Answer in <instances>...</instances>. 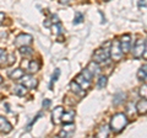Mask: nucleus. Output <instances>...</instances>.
Listing matches in <instances>:
<instances>
[{
	"label": "nucleus",
	"mask_w": 147,
	"mask_h": 138,
	"mask_svg": "<svg viewBox=\"0 0 147 138\" xmlns=\"http://www.w3.org/2000/svg\"><path fill=\"white\" fill-rule=\"evenodd\" d=\"M127 117L125 113L123 112H119V113H115L114 116L112 117V120H110V131H113V133H115V135H118V133H120L124 128L126 127L127 125Z\"/></svg>",
	"instance_id": "obj_1"
},
{
	"label": "nucleus",
	"mask_w": 147,
	"mask_h": 138,
	"mask_svg": "<svg viewBox=\"0 0 147 138\" xmlns=\"http://www.w3.org/2000/svg\"><path fill=\"white\" fill-rule=\"evenodd\" d=\"M110 43L112 41L103 43V46L98 49L94 51L93 53V62L98 63V64H108L109 63V48H110Z\"/></svg>",
	"instance_id": "obj_2"
},
{
	"label": "nucleus",
	"mask_w": 147,
	"mask_h": 138,
	"mask_svg": "<svg viewBox=\"0 0 147 138\" xmlns=\"http://www.w3.org/2000/svg\"><path fill=\"white\" fill-rule=\"evenodd\" d=\"M109 57L112 58L114 62H119L124 57V53H123V51L120 48V44H119V40H114L113 42L110 43Z\"/></svg>",
	"instance_id": "obj_3"
},
{
	"label": "nucleus",
	"mask_w": 147,
	"mask_h": 138,
	"mask_svg": "<svg viewBox=\"0 0 147 138\" xmlns=\"http://www.w3.org/2000/svg\"><path fill=\"white\" fill-rule=\"evenodd\" d=\"M132 56L136 59H140L146 56V38H139L132 48Z\"/></svg>",
	"instance_id": "obj_4"
},
{
	"label": "nucleus",
	"mask_w": 147,
	"mask_h": 138,
	"mask_svg": "<svg viewBox=\"0 0 147 138\" xmlns=\"http://www.w3.org/2000/svg\"><path fill=\"white\" fill-rule=\"evenodd\" d=\"M18 80H21V84L27 89H36L38 85V80L31 74H24Z\"/></svg>",
	"instance_id": "obj_5"
},
{
	"label": "nucleus",
	"mask_w": 147,
	"mask_h": 138,
	"mask_svg": "<svg viewBox=\"0 0 147 138\" xmlns=\"http://www.w3.org/2000/svg\"><path fill=\"white\" fill-rule=\"evenodd\" d=\"M119 44H120V48H121L124 54L130 52V49H131V35L126 33V35L121 36L120 40H119Z\"/></svg>",
	"instance_id": "obj_6"
},
{
	"label": "nucleus",
	"mask_w": 147,
	"mask_h": 138,
	"mask_svg": "<svg viewBox=\"0 0 147 138\" xmlns=\"http://www.w3.org/2000/svg\"><path fill=\"white\" fill-rule=\"evenodd\" d=\"M32 36L31 35H27V33H22L20 36H17L16 40H15V46L18 47H22V46H28L32 43Z\"/></svg>",
	"instance_id": "obj_7"
},
{
	"label": "nucleus",
	"mask_w": 147,
	"mask_h": 138,
	"mask_svg": "<svg viewBox=\"0 0 147 138\" xmlns=\"http://www.w3.org/2000/svg\"><path fill=\"white\" fill-rule=\"evenodd\" d=\"M64 112V107L61 106H58L53 110L52 112V121L54 125H60L61 123V115Z\"/></svg>",
	"instance_id": "obj_8"
},
{
	"label": "nucleus",
	"mask_w": 147,
	"mask_h": 138,
	"mask_svg": "<svg viewBox=\"0 0 147 138\" xmlns=\"http://www.w3.org/2000/svg\"><path fill=\"white\" fill-rule=\"evenodd\" d=\"M75 132V125L71 122V123H65V126L63 127L61 132L58 135V137H71Z\"/></svg>",
	"instance_id": "obj_9"
},
{
	"label": "nucleus",
	"mask_w": 147,
	"mask_h": 138,
	"mask_svg": "<svg viewBox=\"0 0 147 138\" xmlns=\"http://www.w3.org/2000/svg\"><path fill=\"white\" fill-rule=\"evenodd\" d=\"M12 131L11 123L5 117L0 116V133H10Z\"/></svg>",
	"instance_id": "obj_10"
},
{
	"label": "nucleus",
	"mask_w": 147,
	"mask_h": 138,
	"mask_svg": "<svg viewBox=\"0 0 147 138\" xmlns=\"http://www.w3.org/2000/svg\"><path fill=\"white\" fill-rule=\"evenodd\" d=\"M86 69L91 73L92 77H97V75L100 74V72H102V68H100V66L98 63H96V62H91L88 66H87Z\"/></svg>",
	"instance_id": "obj_11"
},
{
	"label": "nucleus",
	"mask_w": 147,
	"mask_h": 138,
	"mask_svg": "<svg viewBox=\"0 0 147 138\" xmlns=\"http://www.w3.org/2000/svg\"><path fill=\"white\" fill-rule=\"evenodd\" d=\"M75 81L79 84L80 86L84 90H87V89H90L91 88V81L90 80H87L85 77H82V74H79L76 77V79H75Z\"/></svg>",
	"instance_id": "obj_12"
},
{
	"label": "nucleus",
	"mask_w": 147,
	"mask_h": 138,
	"mask_svg": "<svg viewBox=\"0 0 147 138\" xmlns=\"http://www.w3.org/2000/svg\"><path fill=\"white\" fill-rule=\"evenodd\" d=\"M136 111H137V113L139 115H146V112H147V101H146V98H144L142 100H140L139 102L136 104Z\"/></svg>",
	"instance_id": "obj_13"
},
{
	"label": "nucleus",
	"mask_w": 147,
	"mask_h": 138,
	"mask_svg": "<svg viewBox=\"0 0 147 138\" xmlns=\"http://www.w3.org/2000/svg\"><path fill=\"white\" fill-rule=\"evenodd\" d=\"M70 88H71V90L74 91V93H75L77 96H80V98H84V96L86 95V91L82 89L76 81H71L70 83Z\"/></svg>",
	"instance_id": "obj_14"
},
{
	"label": "nucleus",
	"mask_w": 147,
	"mask_h": 138,
	"mask_svg": "<svg viewBox=\"0 0 147 138\" xmlns=\"http://www.w3.org/2000/svg\"><path fill=\"white\" fill-rule=\"evenodd\" d=\"M39 67H40V63H39V61H31L30 63H28V66H27V72L30 73V74H34V73H37L39 70Z\"/></svg>",
	"instance_id": "obj_15"
},
{
	"label": "nucleus",
	"mask_w": 147,
	"mask_h": 138,
	"mask_svg": "<svg viewBox=\"0 0 147 138\" xmlns=\"http://www.w3.org/2000/svg\"><path fill=\"white\" fill-rule=\"evenodd\" d=\"M74 118H75V111L74 110H70L67 112H63L61 115V122L64 123H71L74 122Z\"/></svg>",
	"instance_id": "obj_16"
},
{
	"label": "nucleus",
	"mask_w": 147,
	"mask_h": 138,
	"mask_svg": "<svg viewBox=\"0 0 147 138\" xmlns=\"http://www.w3.org/2000/svg\"><path fill=\"white\" fill-rule=\"evenodd\" d=\"M12 93L17 95V96H25L27 94V88H25L22 84H18V85H15L12 89Z\"/></svg>",
	"instance_id": "obj_17"
},
{
	"label": "nucleus",
	"mask_w": 147,
	"mask_h": 138,
	"mask_svg": "<svg viewBox=\"0 0 147 138\" xmlns=\"http://www.w3.org/2000/svg\"><path fill=\"white\" fill-rule=\"evenodd\" d=\"M125 93H121V91H119V93H117L115 95H114L113 98V104L115 105V106H118V105L123 104L124 101H125Z\"/></svg>",
	"instance_id": "obj_18"
},
{
	"label": "nucleus",
	"mask_w": 147,
	"mask_h": 138,
	"mask_svg": "<svg viewBox=\"0 0 147 138\" xmlns=\"http://www.w3.org/2000/svg\"><path fill=\"white\" fill-rule=\"evenodd\" d=\"M109 133H110V128H109V126L103 125L102 127H99L98 132L96 133V137H108V136H109Z\"/></svg>",
	"instance_id": "obj_19"
},
{
	"label": "nucleus",
	"mask_w": 147,
	"mask_h": 138,
	"mask_svg": "<svg viewBox=\"0 0 147 138\" xmlns=\"http://www.w3.org/2000/svg\"><path fill=\"white\" fill-rule=\"evenodd\" d=\"M25 73H24V69H21V68H16L15 70H12L9 73V77L11 78V79H15V80H18L20 78L24 75Z\"/></svg>",
	"instance_id": "obj_20"
},
{
	"label": "nucleus",
	"mask_w": 147,
	"mask_h": 138,
	"mask_svg": "<svg viewBox=\"0 0 147 138\" xmlns=\"http://www.w3.org/2000/svg\"><path fill=\"white\" fill-rule=\"evenodd\" d=\"M137 78H139V80L141 81H146V78H147V69H146V66L141 67L139 69V72H137Z\"/></svg>",
	"instance_id": "obj_21"
},
{
	"label": "nucleus",
	"mask_w": 147,
	"mask_h": 138,
	"mask_svg": "<svg viewBox=\"0 0 147 138\" xmlns=\"http://www.w3.org/2000/svg\"><path fill=\"white\" fill-rule=\"evenodd\" d=\"M59 77H60V69L57 68V69L54 70L53 75H52V79H50V83H49V89H53V84L58 80V78H59Z\"/></svg>",
	"instance_id": "obj_22"
},
{
	"label": "nucleus",
	"mask_w": 147,
	"mask_h": 138,
	"mask_svg": "<svg viewBox=\"0 0 147 138\" xmlns=\"http://www.w3.org/2000/svg\"><path fill=\"white\" fill-rule=\"evenodd\" d=\"M107 83H108V78L105 77V75H100V77H99V79H98V83H97V88H98V89H103V88H105Z\"/></svg>",
	"instance_id": "obj_23"
},
{
	"label": "nucleus",
	"mask_w": 147,
	"mask_h": 138,
	"mask_svg": "<svg viewBox=\"0 0 147 138\" xmlns=\"http://www.w3.org/2000/svg\"><path fill=\"white\" fill-rule=\"evenodd\" d=\"M18 49H20V53L22 54V56H25V57L33 53V49L30 48L28 46H22V47H18Z\"/></svg>",
	"instance_id": "obj_24"
},
{
	"label": "nucleus",
	"mask_w": 147,
	"mask_h": 138,
	"mask_svg": "<svg viewBox=\"0 0 147 138\" xmlns=\"http://www.w3.org/2000/svg\"><path fill=\"white\" fill-rule=\"evenodd\" d=\"M7 63V53L4 49L0 48V67L5 66Z\"/></svg>",
	"instance_id": "obj_25"
},
{
	"label": "nucleus",
	"mask_w": 147,
	"mask_h": 138,
	"mask_svg": "<svg viewBox=\"0 0 147 138\" xmlns=\"http://www.w3.org/2000/svg\"><path fill=\"white\" fill-rule=\"evenodd\" d=\"M53 31H55V33H57L58 37L64 33V29L61 27L60 22H58V24H53Z\"/></svg>",
	"instance_id": "obj_26"
},
{
	"label": "nucleus",
	"mask_w": 147,
	"mask_h": 138,
	"mask_svg": "<svg viewBox=\"0 0 147 138\" xmlns=\"http://www.w3.org/2000/svg\"><path fill=\"white\" fill-rule=\"evenodd\" d=\"M81 22H84V14L77 12V14H76V16H75V20H74V25L81 24Z\"/></svg>",
	"instance_id": "obj_27"
},
{
	"label": "nucleus",
	"mask_w": 147,
	"mask_h": 138,
	"mask_svg": "<svg viewBox=\"0 0 147 138\" xmlns=\"http://www.w3.org/2000/svg\"><path fill=\"white\" fill-rule=\"evenodd\" d=\"M135 105L134 104H129L127 105V107H126V112L129 113V115H130V116H134V115H135Z\"/></svg>",
	"instance_id": "obj_28"
},
{
	"label": "nucleus",
	"mask_w": 147,
	"mask_h": 138,
	"mask_svg": "<svg viewBox=\"0 0 147 138\" xmlns=\"http://www.w3.org/2000/svg\"><path fill=\"white\" fill-rule=\"evenodd\" d=\"M81 74H82V77H85V78H86V79H87V80H90V81L92 80V78H93V77H92V74H91V73H90L88 70H87V69H86V68H85V69H84V70H82V72H81Z\"/></svg>",
	"instance_id": "obj_29"
},
{
	"label": "nucleus",
	"mask_w": 147,
	"mask_h": 138,
	"mask_svg": "<svg viewBox=\"0 0 147 138\" xmlns=\"http://www.w3.org/2000/svg\"><path fill=\"white\" fill-rule=\"evenodd\" d=\"M40 116H42V112H39V113L37 115V116H36V117H34V118H33V120H32V121H31V123H28V126H27V131H30V130H31V128H32V126L34 125V122H36L37 120H38Z\"/></svg>",
	"instance_id": "obj_30"
},
{
	"label": "nucleus",
	"mask_w": 147,
	"mask_h": 138,
	"mask_svg": "<svg viewBox=\"0 0 147 138\" xmlns=\"http://www.w3.org/2000/svg\"><path fill=\"white\" fill-rule=\"evenodd\" d=\"M42 105H43V107L48 109V107H50V105H52V101H50L49 99H44V100L42 101Z\"/></svg>",
	"instance_id": "obj_31"
},
{
	"label": "nucleus",
	"mask_w": 147,
	"mask_h": 138,
	"mask_svg": "<svg viewBox=\"0 0 147 138\" xmlns=\"http://www.w3.org/2000/svg\"><path fill=\"white\" fill-rule=\"evenodd\" d=\"M146 85L144 86H141V89H140V95H141V98H146Z\"/></svg>",
	"instance_id": "obj_32"
},
{
	"label": "nucleus",
	"mask_w": 147,
	"mask_h": 138,
	"mask_svg": "<svg viewBox=\"0 0 147 138\" xmlns=\"http://www.w3.org/2000/svg\"><path fill=\"white\" fill-rule=\"evenodd\" d=\"M139 8H146V0H140L139 1Z\"/></svg>",
	"instance_id": "obj_33"
},
{
	"label": "nucleus",
	"mask_w": 147,
	"mask_h": 138,
	"mask_svg": "<svg viewBox=\"0 0 147 138\" xmlns=\"http://www.w3.org/2000/svg\"><path fill=\"white\" fill-rule=\"evenodd\" d=\"M4 19H5V14H4V12H0V25L3 24Z\"/></svg>",
	"instance_id": "obj_34"
},
{
	"label": "nucleus",
	"mask_w": 147,
	"mask_h": 138,
	"mask_svg": "<svg viewBox=\"0 0 147 138\" xmlns=\"http://www.w3.org/2000/svg\"><path fill=\"white\" fill-rule=\"evenodd\" d=\"M60 1V4H64V5H67V4H70L71 0H59Z\"/></svg>",
	"instance_id": "obj_35"
},
{
	"label": "nucleus",
	"mask_w": 147,
	"mask_h": 138,
	"mask_svg": "<svg viewBox=\"0 0 147 138\" xmlns=\"http://www.w3.org/2000/svg\"><path fill=\"white\" fill-rule=\"evenodd\" d=\"M1 83H3V78L0 77V84H1Z\"/></svg>",
	"instance_id": "obj_36"
},
{
	"label": "nucleus",
	"mask_w": 147,
	"mask_h": 138,
	"mask_svg": "<svg viewBox=\"0 0 147 138\" xmlns=\"http://www.w3.org/2000/svg\"><path fill=\"white\" fill-rule=\"evenodd\" d=\"M104 1H108V0H104Z\"/></svg>",
	"instance_id": "obj_37"
}]
</instances>
